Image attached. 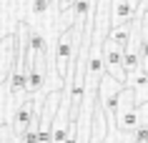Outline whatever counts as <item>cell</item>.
<instances>
[{
	"instance_id": "cell-1",
	"label": "cell",
	"mask_w": 148,
	"mask_h": 143,
	"mask_svg": "<svg viewBox=\"0 0 148 143\" xmlns=\"http://www.w3.org/2000/svg\"><path fill=\"white\" fill-rule=\"evenodd\" d=\"M80 35H83L80 23H73L58 35V40H55V70H58V78L63 80V88H70V80H73Z\"/></svg>"
},
{
	"instance_id": "cell-9",
	"label": "cell",
	"mask_w": 148,
	"mask_h": 143,
	"mask_svg": "<svg viewBox=\"0 0 148 143\" xmlns=\"http://www.w3.org/2000/svg\"><path fill=\"white\" fill-rule=\"evenodd\" d=\"M131 135H133V143H148V103L140 105V123Z\"/></svg>"
},
{
	"instance_id": "cell-13",
	"label": "cell",
	"mask_w": 148,
	"mask_h": 143,
	"mask_svg": "<svg viewBox=\"0 0 148 143\" xmlns=\"http://www.w3.org/2000/svg\"><path fill=\"white\" fill-rule=\"evenodd\" d=\"M0 3H5V0H0Z\"/></svg>"
},
{
	"instance_id": "cell-4",
	"label": "cell",
	"mask_w": 148,
	"mask_h": 143,
	"mask_svg": "<svg viewBox=\"0 0 148 143\" xmlns=\"http://www.w3.org/2000/svg\"><path fill=\"white\" fill-rule=\"evenodd\" d=\"M38 108H40V101H35V95H25L23 101H20V105H18L15 113H13V131H15V135H20L23 131H28V126H30V120L35 118Z\"/></svg>"
},
{
	"instance_id": "cell-10",
	"label": "cell",
	"mask_w": 148,
	"mask_h": 143,
	"mask_svg": "<svg viewBox=\"0 0 148 143\" xmlns=\"http://www.w3.org/2000/svg\"><path fill=\"white\" fill-rule=\"evenodd\" d=\"M0 143H18V135H15V131H13V123H3L0 126Z\"/></svg>"
},
{
	"instance_id": "cell-3",
	"label": "cell",
	"mask_w": 148,
	"mask_h": 143,
	"mask_svg": "<svg viewBox=\"0 0 148 143\" xmlns=\"http://www.w3.org/2000/svg\"><path fill=\"white\" fill-rule=\"evenodd\" d=\"M103 58H106V73L108 75H113L116 80H121V83H125V68H123V48L118 45V43H113L110 38H106V43H103Z\"/></svg>"
},
{
	"instance_id": "cell-7",
	"label": "cell",
	"mask_w": 148,
	"mask_h": 143,
	"mask_svg": "<svg viewBox=\"0 0 148 143\" xmlns=\"http://www.w3.org/2000/svg\"><path fill=\"white\" fill-rule=\"evenodd\" d=\"M25 35H28V43H30V53H33V58L45 60V58H48V43H45V38H43V35H40L35 28H28V25H25Z\"/></svg>"
},
{
	"instance_id": "cell-8",
	"label": "cell",
	"mask_w": 148,
	"mask_h": 143,
	"mask_svg": "<svg viewBox=\"0 0 148 143\" xmlns=\"http://www.w3.org/2000/svg\"><path fill=\"white\" fill-rule=\"evenodd\" d=\"M131 33H133V20H128V23H123V25L110 28L108 38L113 40V43H118L121 48H125V45H128V40H131Z\"/></svg>"
},
{
	"instance_id": "cell-5",
	"label": "cell",
	"mask_w": 148,
	"mask_h": 143,
	"mask_svg": "<svg viewBox=\"0 0 148 143\" xmlns=\"http://www.w3.org/2000/svg\"><path fill=\"white\" fill-rule=\"evenodd\" d=\"M43 63L45 60H38L33 58L30 68H28V80H25V95H35L40 88L45 86V75H43Z\"/></svg>"
},
{
	"instance_id": "cell-2",
	"label": "cell",
	"mask_w": 148,
	"mask_h": 143,
	"mask_svg": "<svg viewBox=\"0 0 148 143\" xmlns=\"http://www.w3.org/2000/svg\"><path fill=\"white\" fill-rule=\"evenodd\" d=\"M125 88V83H121V80H116L113 75H103L101 78V86H98V105L103 108V113H106V118L113 120V116H116L118 111V98H121V90Z\"/></svg>"
},
{
	"instance_id": "cell-6",
	"label": "cell",
	"mask_w": 148,
	"mask_h": 143,
	"mask_svg": "<svg viewBox=\"0 0 148 143\" xmlns=\"http://www.w3.org/2000/svg\"><path fill=\"white\" fill-rule=\"evenodd\" d=\"M125 86L133 88V93H136V103H138V105L148 103V70H146V68H140L138 73L128 75Z\"/></svg>"
},
{
	"instance_id": "cell-11",
	"label": "cell",
	"mask_w": 148,
	"mask_h": 143,
	"mask_svg": "<svg viewBox=\"0 0 148 143\" xmlns=\"http://www.w3.org/2000/svg\"><path fill=\"white\" fill-rule=\"evenodd\" d=\"M48 8H50V0H33V15H45Z\"/></svg>"
},
{
	"instance_id": "cell-12",
	"label": "cell",
	"mask_w": 148,
	"mask_h": 143,
	"mask_svg": "<svg viewBox=\"0 0 148 143\" xmlns=\"http://www.w3.org/2000/svg\"><path fill=\"white\" fill-rule=\"evenodd\" d=\"M75 3H78V0H58V10L65 15L68 10H73V5H75Z\"/></svg>"
}]
</instances>
